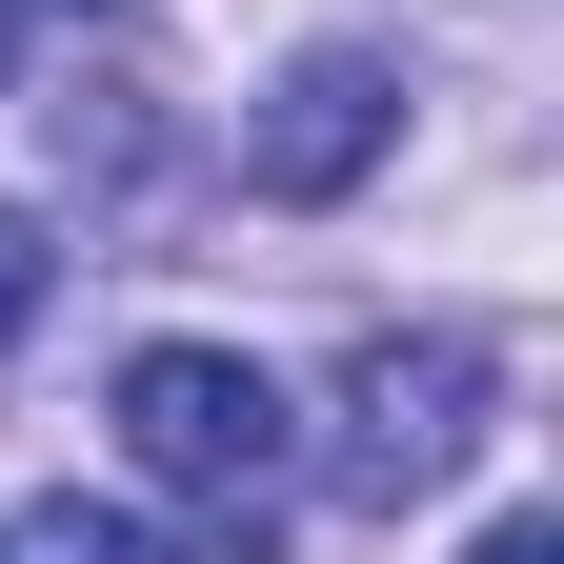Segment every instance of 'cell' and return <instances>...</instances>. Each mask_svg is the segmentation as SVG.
I'll use <instances>...</instances> for the list:
<instances>
[{
    "label": "cell",
    "mask_w": 564,
    "mask_h": 564,
    "mask_svg": "<svg viewBox=\"0 0 564 564\" xmlns=\"http://www.w3.org/2000/svg\"><path fill=\"white\" fill-rule=\"evenodd\" d=\"M464 564H564V524H544V505H524V524H484V544H464Z\"/></svg>",
    "instance_id": "obj_6"
},
{
    "label": "cell",
    "mask_w": 564,
    "mask_h": 564,
    "mask_svg": "<svg viewBox=\"0 0 564 564\" xmlns=\"http://www.w3.org/2000/svg\"><path fill=\"white\" fill-rule=\"evenodd\" d=\"M0 82H21V0H0Z\"/></svg>",
    "instance_id": "obj_7"
},
{
    "label": "cell",
    "mask_w": 564,
    "mask_h": 564,
    "mask_svg": "<svg viewBox=\"0 0 564 564\" xmlns=\"http://www.w3.org/2000/svg\"><path fill=\"white\" fill-rule=\"evenodd\" d=\"M41 282H61V262H41V223H21V202H0V343L41 323Z\"/></svg>",
    "instance_id": "obj_5"
},
{
    "label": "cell",
    "mask_w": 564,
    "mask_h": 564,
    "mask_svg": "<svg viewBox=\"0 0 564 564\" xmlns=\"http://www.w3.org/2000/svg\"><path fill=\"white\" fill-rule=\"evenodd\" d=\"M464 444H484V343L464 323H403V343L343 364V484H364V505H423Z\"/></svg>",
    "instance_id": "obj_2"
},
{
    "label": "cell",
    "mask_w": 564,
    "mask_h": 564,
    "mask_svg": "<svg viewBox=\"0 0 564 564\" xmlns=\"http://www.w3.org/2000/svg\"><path fill=\"white\" fill-rule=\"evenodd\" d=\"M0 564H182L162 524H121V505H82V484H61V505H21L0 524Z\"/></svg>",
    "instance_id": "obj_4"
},
{
    "label": "cell",
    "mask_w": 564,
    "mask_h": 564,
    "mask_svg": "<svg viewBox=\"0 0 564 564\" xmlns=\"http://www.w3.org/2000/svg\"><path fill=\"white\" fill-rule=\"evenodd\" d=\"M121 444H141L162 505H202L223 544H262L282 484H303V423H282V383L242 364V343H141V364H121Z\"/></svg>",
    "instance_id": "obj_1"
},
{
    "label": "cell",
    "mask_w": 564,
    "mask_h": 564,
    "mask_svg": "<svg viewBox=\"0 0 564 564\" xmlns=\"http://www.w3.org/2000/svg\"><path fill=\"white\" fill-rule=\"evenodd\" d=\"M383 141H403V61H364V41H303V61L262 82V121H242V182H262V202H343Z\"/></svg>",
    "instance_id": "obj_3"
}]
</instances>
